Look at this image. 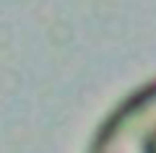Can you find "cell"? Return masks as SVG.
<instances>
[{"mask_svg": "<svg viewBox=\"0 0 156 153\" xmlns=\"http://www.w3.org/2000/svg\"><path fill=\"white\" fill-rule=\"evenodd\" d=\"M94 151L156 153V78L135 88L96 130Z\"/></svg>", "mask_w": 156, "mask_h": 153, "instance_id": "6da1fadb", "label": "cell"}]
</instances>
